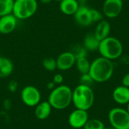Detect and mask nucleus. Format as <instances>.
Returning <instances> with one entry per match:
<instances>
[{"mask_svg": "<svg viewBox=\"0 0 129 129\" xmlns=\"http://www.w3.org/2000/svg\"><path fill=\"white\" fill-rule=\"evenodd\" d=\"M113 64L112 60L104 57H99L91 63L89 75L96 82H105L113 74Z\"/></svg>", "mask_w": 129, "mask_h": 129, "instance_id": "nucleus-1", "label": "nucleus"}, {"mask_svg": "<svg viewBox=\"0 0 129 129\" xmlns=\"http://www.w3.org/2000/svg\"><path fill=\"white\" fill-rule=\"evenodd\" d=\"M72 98V89L67 85H60L51 90L48 101L52 108L56 110H64L70 105Z\"/></svg>", "mask_w": 129, "mask_h": 129, "instance_id": "nucleus-2", "label": "nucleus"}, {"mask_svg": "<svg viewBox=\"0 0 129 129\" xmlns=\"http://www.w3.org/2000/svg\"><path fill=\"white\" fill-rule=\"evenodd\" d=\"M72 102L76 109L88 111L94 102L93 90L90 86L79 84L73 91Z\"/></svg>", "mask_w": 129, "mask_h": 129, "instance_id": "nucleus-3", "label": "nucleus"}, {"mask_svg": "<svg viewBox=\"0 0 129 129\" xmlns=\"http://www.w3.org/2000/svg\"><path fill=\"white\" fill-rule=\"evenodd\" d=\"M98 51L101 55L110 60L119 58L123 52L122 42L113 36H108L100 42Z\"/></svg>", "mask_w": 129, "mask_h": 129, "instance_id": "nucleus-4", "label": "nucleus"}, {"mask_svg": "<svg viewBox=\"0 0 129 129\" xmlns=\"http://www.w3.org/2000/svg\"><path fill=\"white\" fill-rule=\"evenodd\" d=\"M37 9V0H14L12 14L17 20H25L34 15Z\"/></svg>", "mask_w": 129, "mask_h": 129, "instance_id": "nucleus-5", "label": "nucleus"}, {"mask_svg": "<svg viewBox=\"0 0 129 129\" xmlns=\"http://www.w3.org/2000/svg\"><path fill=\"white\" fill-rule=\"evenodd\" d=\"M108 119L112 127L116 129H129V113L127 110L116 107L108 114Z\"/></svg>", "mask_w": 129, "mask_h": 129, "instance_id": "nucleus-6", "label": "nucleus"}, {"mask_svg": "<svg viewBox=\"0 0 129 129\" xmlns=\"http://www.w3.org/2000/svg\"><path fill=\"white\" fill-rule=\"evenodd\" d=\"M23 103L28 107H36L41 101V94L37 88L33 85L25 86L20 93Z\"/></svg>", "mask_w": 129, "mask_h": 129, "instance_id": "nucleus-7", "label": "nucleus"}, {"mask_svg": "<svg viewBox=\"0 0 129 129\" xmlns=\"http://www.w3.org/2000/svg\"><path fill=\"white\" fill-rule=\"evenodd\" d=\"M88 120V113L86 110L76 109L69 116V125L76 129L84 128L85 125Z\"/></svg>", "mask_w": 129, "mask_h": 129, "instance_id": "nucleus-8", "label": "nucleus"}, {"mask_svg": "<svg viewBox=\"0 0 129 129\" xmlns=\"http://www.w3.org/2000/svg\"><path fill=\"white\" fill-rule=\"evenodd\" d=\"M122 8V0H105L103 5V13L109 18H115L121 14Z\"/></svg>", "mask_w": 129, "mask_h": 129, "instance_id": "nucleus-9", "label": "nucleus"}, {"mask_svg": "<svg viewBox=\"0 0 129 129\" xmlns=\"http://www.w3.org/2000/svg\"><path fill=\"white\" fill-rule=\"evenodd\" d=\"M76 57L71 51H65L61 53L56 59L57 69L65 71L71 69L76 64Z\"/></svg>", "mask_w": 129, "mask_h": 129, "instance_id": "nucleus-10", "label": "nucleus"}, {"mask_svg": "<svg viewBox=\"0 0 129 129\" xmlns=\"http://www.w3.org/2000/svg\"><path fill=\"white\" fill-rule=\"evenodd\" d=\"M76 21L81 26H90L93 22L91 17V8L85 5H79L78 10L74 14Z\"/></svg>", "mask_w": 129, "mask_h": 129, "instance_id": "nucleus-11", "label": "nucleus"}, {"mask_svg": "<svg viewBox=\"0 0 129 129\" xmlns=\"http://www.w3.org/2000/svg\"><path fill=\"white\" fill-rule=\"evenodd\" d=\"M17 23V19L11 13L0 17V33L9 34L12 33Z\"/></svg>", "mask_w": 129, "mask_h": 129, "instance_id": "nucleus-12", "label": "nucleus"}, {"mask_svg": "<svg viewBox=\"0 0 129 129\" xmlns=\"http://www.w3.org/2000/svg\"><path fill=\"white\" fill-rule=\"evenodd\" d=\"M113 98L119 104H128L129 102V88L124 85L116 87L113 90Z\"/></svg>", "mask_w": 129, "mask_h": 129, "instance_id": "nucleus-13", "label": "nucleus"}, {"mask_svg": "<svg viewBox=\"0 0 129 129\" xmlns=\"http://www.w3.org/2000/svg\"><path fill=\"white\" fill-rule=\"evenodd\" d=\"M51 106L48 101L39 102L35 109V116L39 120H45L49 117L51 113Z\"/></svg>", "mask_w": 129, "mask_h": 129, "instance_id": "nucleus-14", "label": "nucleus"}, {"mask_svg": "<svg viewBox=\"0 0 129 129\" xmlns=\"http://www.w3.org/2000/svg\"><path fill=\"white\" fill-rule=\"evenodd\" d=\"M110 29L111 26L110 23L107 20H102L98 23L94 34L99 41H101L109 36Z\"/></svg>", "mask_w": 129, "mask_h": 129, "instance_id": "nucleus-15", "label": "nucleus"}, {"mask_svg": "<svg viewBox=\"0 0 129 129\" xmlns=\"http://www.w3.org/2000/svg\"><path fill=\"white\" fill-rule=\"evenodd\" d=\"M79 7L77 0H63L60 2V9L66 15H74Z\"/></svg>", "mask_w": 129, "mask_h": 129, "instance_id": "nucleus-16", "label": "nucleus"}, {"mask_svg": "<svg viewBox=\"0 0 129 129\" xmlns=\"http://www.w3.org/2000/svg\"><path fill=\"white\" fill-rule=\"evenodd\" d=\"M14 70L12 61L5 57H0V78L8 77Z\"/></svg>", "mask_w": 129, "mask_h": 129, "instance_id": "nucleus-17", "label": "nucleus"}, {"mask_svg": "<svg viewBox=\"0 0 129 129\" xmlns=\"http://www.w3.org/2000/svg\"><path fill=\"white\" fill-rule=\"evenodd\" d=\"M100 42L97 37L94 36V33H89L86 35V36L84 39L83 46L87 49V51H96L98 50Z\"/></svg>", "mask_w": 129, "mask_h": 129, "instance_id": "nucleus-18", "label": "nucleus"}, {"mask_svg": "<svg viewBox=\"0 0 129 129\" xmlns=\"http://www.w3.org/2000/svg\"><path fill=\"white\" fill-rule=\"evenodd\" d=\"M76 65L78 71L82 75L89 73L91 63L88 61L87 57H81L78 58L76 60Z\"/></svg>", "mask_w": 129, "mask_h": 129, "instance_id": "nucleus-19", "label": "nucleus"}, {"mask_svg": "<svg viewBox=\"0 0 129 129\" xmlns=\"http://www.w3.org/2000/svg\"><path fill=\"white\" fill-rule=\"evenodd\" d=\"M14 0H0V17L12 13Z\"/></svg>", "mask_w": 129, "mask_h": 129, "instance_id": "nucleus-20", "label": "nucleus"}, {"mask_svg": "<svg viewBox=\"0 0 129 129\" xmlns=\"http://www.w3.org/2000/svg\"><path fill=\"white\" fill-rule=\"evenodd\" d=\"M104 123L98 119H88L84 126V129H105Z\"/></svg>", "mask_w": 129, "mask_h": 129, "instance_id": "nucleus-21", "label": "nucleus"}, {"mask_svg": "<svg viewBox=\"0 0 129 129\" xmlns=\"http://www.w3.org/2000/svg\"><path fill=\"white\" fill-rule=\"evenodd\" d=\"M87 49L82 45H76L73 47L71 52L74 54L76 59L81 58V57H87Z\"/></svg>", "mask_w": 129, "mask_h": 129, "instance_id": "nucleus-22", "label": "nucleus"}, {"mask_svg": "<svg viewBox=\"0 0 129 129\" xmlns=\"http://www.w3.org/2000/svg\"><path fill=\"white\" fill-rule=\"evenodd\" d=\"M43 67L48 71H54L57 69L56 59L53 57H46L42 61Z\"/></svg>", "mask_w": 129, "mask_h": 129, "instance_id": "nucleus-23", "label": "nucleus"}, {"mask_svg": "<svg viewBox=\"0 0 129 129\" xmlns=\"http://www.w3.org/2000/svg\"><path fill=\"white\" fill-rule=\"evenodd\" d=\"M79 82H80L81 85H87V86L91 87V85L94 82V80L91 78V76L89 75V73H86V74H82L81 76Z\"/></svg>", "mask_w": 129, "mask_h": 129, "instance_id": "nucleus-24", "label": "nucleus"}, {"mask_svg": "<svg viewBox=\"0 0 129 129\" xmlns=\"http://www.w3.org/2000/svg\"><path fill=\"white\" fill-rule=\"evenodd\" d=\"M91 17H92L93 22H98V21L102 20L103 15L99 11H98L97 9L91 8Z\"/></svg>", "mask_w": 129, "mask_h": 129, "instance_id": "nucleus-25", "label": "nucleus"}, {"mask_svg": "<svg viewBox=\"0 0 129 129\" xmlns=\"http://www.w3.org/2000/svg\"><path fill=\"white\" fill-rule=\"evenodd\" d=\"M63 81V77L61 74L60 73H57L54 75V78H53V80L52 82L54 83V84H57V85H60Z\"/></svg>", "mask_w": 129, "mask_h": 129, "instance_id": "nucleus-26", "label": "nucleus"}, {"mask_svg": "<svg viewBox=\"0 0 129 129\" xmlns=\"http://www.w3.org/2000/svg\"><path fill=\"white\" fill-rule=\"evenodd\" d=\"M17 88V82L16 81H11L9 85H8V89L11 91V92H14Z\"/></svg>", "mask_w": 129, "mask_h": 129, "instance_id": "nucleus-27", "label": "nucleus"}, {"mask_svg": "<svg viewBox=\"0 0 129 129\" xmlns=\"http://www.w3.org/2000/svg\"><path fill=\"white\" fill-rule=\"evenodd\" d=\"M122 85L129 88V73H127L122 78Z\"/></svg>", "mask_w": 129, "mask_h": 129, "instance_id": "nucleus-28", "label": "nucleus"}, {"mask_svg": "<svg viewBox=\"0 0 129 129\" xmlns=\"http://www.w3.org/2000/svg\"><path fill=\"white\" fill-rule=\"evenodd\" d=\"M54 85H55V84H54L53 82H50L47 85V88L52 90L53 88H54Z\"/></svg>", "mask_w": 129, "mask_h": 129, "instance_id": "nucleus-29", "label": "nucleus"}, {"mask_svg": "<svg viewBox=\"0 0 129 129\" xmlns=\"http://www.w3.org/2000/svg\"><path fill=\"white\" fill-rule=\"evenodd\" d=\"M41 1V2H42L43 4H48V3H50L51 1H53V0H40Z\"/></svg>", "mask_w": 129, "mask_h": 129, "instance_id": "nucleus-30", "label": "nucleus"}, {"mask_svg": "<svg viewBox=\"0 0 129 129\" xmlns=\"http://www.w3.org/2000/svg\"><path fill=\"white\" fill-rule=\"evenodd\" d=\"M105 129H116L115 128H113V127H112V126H110V127H107V128H105Z\"/></svg>", "mask_w": 129, "mask_h": 129, "instance_id": "nucleus-31", "label": "nucleus"}, {"mask_svg": "<svg viewBox=\"0 0 129 129\" xmlns=\"http://www.w3.org/2000/svg\"><path fill=\"white\" fill-rule=\"evenodd\" d=\"M127 111H128V113H129V102L128 104H127Z\"/></svg>", "mask_w": 129, "mask_h": 129, "instance_id": "nucleus-32", "label": "nucleus"}, {"mask_svg": "<svg viewBox=\"0 0 129 129\" xmlns=\"http://www.w3.org/2000/svg\"><path fill=\"white\" fill-rule=\"evenodd\" d=\"M54 1H56V2H61V1H63V0H54Z\"/></svg>", "mask_w": 129, "mask_h": 129, "instance_id": "nucleus-33", "label": "nucleus"}]
</instances>
